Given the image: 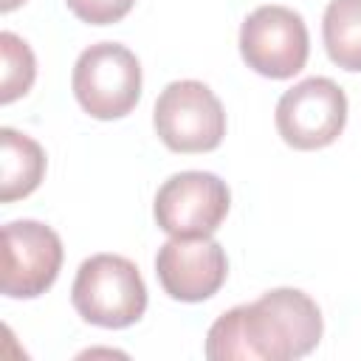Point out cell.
Masks as SVG:
<instances>
[{
    "label": "cell",
    "mask_w": 361,
    "mask_h": 361,
    "mask_svg": "<svg viewBox=\"0 0 361 361\" xmlns=\"http://www.w3.org/2000/svg\"><path fill=\"white\" fill-rule=\"evenodd\" d=\"M322 310L299 288H274L226 310L206 333L209 361H290L322 338Z\"/></svg>",
    "instance_id": "cell-1"
},
{
    "label": "cell",
    "mask_w": 361,
    "mask_h": 361,
    "mask_svg": "<svg viewBox=\"0 0 361 361\" xmlns=\"http://www.w3.org/2000/svg\"><path fill=\"white\" fill-rule=\"evenodd\" d=\"M71 302L76 313L99 327H130L147 310V285L127 257L93 254L73 279Z\"/></svg>",
    "instance_id": "cell-2"
},
{
    "label": "cell",
    "mask_w": 361,
    "mask_h": 361,
    "mask_svg": "<svg viewBox=\"0 0 361 361\" xmlns=\"http://www.w3.org/2000/svg\"><path fill=\"white\" fill-rule=\"evenodd\" d=\"M73 96L93 118H121L141 99V65L118 42L85 48L73 65Z\"/></svg>",
    "instance_id": "cell-3"
},
{
    "label": "cell",
    "mask_w": 361,
    "mask_h": 361,
    "mask_svg": "<svg viewBox=\"0 0 361 361\" xmlns=\"http://www.w3.org/2000/svg\"><path fill=\"white\" fill-rule=\"evenodd\" d=\"M152 124L172 152H209L226 135L223 104L197 79L169 82L155 102Z\"/></svg>",
    "instance_id": "cell-4"
},
{
    "label": "cell",
    "mask_w": 361,
    "mask_h": 361,
    "mask_svg": "<svg viewBox=\"0 0 361 361\" xmlns=\"http://www.w3.org/2000/svg\"><path fill=\"white\" fill-rule=\"evenodd\" d=\"M240 54L251 71L268 79H290L310 54L307 25L288 6H259L240 28Z\"/></svg>",
    "instance_id": "cell-5"
},
{
    "label": "cell",
    "mask_w": 361,
    "mask_h": 361,
    "mask_svg": "<svg viewBox=\"0 0 361 361\" xmlns=\"http://www.w3.org/2000/svg\"><path fill=\"white\" fill-rule=\"evenodd\" d=\"M228 186L214 172H178L155 195V223L169 237H212L228 214Z\"/></svg>",
    "instance_id": "cell-6"
},
{
    "label": "cell",
    "mask_w": 361,
    "mask_h": 361,
    "mask_svg": "<svg viewBox=\"0 0 361 361\" xmlns=\"http://www.w3.org/2000/svg\"><path fill=\"white\" fill-rule=\"evenodd\" d=\"M344 124L347 96L327 76L302 79L276 104V130L293 149H322L341 135Z\"/></svg>",
    "instance_id": "cell-7"
},
{
    "label": "cell",
    "mask_w": 361,
    "mask_h": 361,
    "mask_svg": "<svg viewBox=\"0 0 361 361\" xmlns=\"http://www.w3.org/2000/svg\"><path fill=\"white\" fill-rule=\"evenodd\" d=\"M62 268L59 234L37 220H11L3 226L0 290L8 299H34L45 293Z\"/></svg>",
    "instance_id": "cell-8"
},
{
    "label": "cell",
    "mask_w": 361,
    "mask_h": 361,
    "mask_svg": "<svg viewBox=\"0 0 361 361\" xmlns=\"http://www.w3.org/2000/svg\"><path fill=\"white\" fill-rule=\"evenodd\" d=\"M155 274L172 299L203 302L226 282L228 259L212 237H172L158 248Z\"/></svg>",
    "instance_id": "cell-9"
},
{
    "label": "cell",
    "mask_w": 361,
    "mask_h": 361,
    "mask_svg": "<svg viewBox=\"0 0 361 361\" xmlns=\"http://www.w3.org/2000/svg\"><path fill=\"white\" fill-rule=\"evenodd\" d=\"M0 200L3 203H11L17 197H25L31 195L42 175H45V152L42 147L11 130V127H3L0 130Z\"/></svg>",
    "instance_id": "cell-10"
},
{
    "label": "cell",
    "mask_w": 361,
    "mask_h": 361,
    "mask_svg": "<svg viewBox=\"0 0 361 361\" xmlns=\"http://www.w3.org/2000/svg\"><path fill=\"white\" fill-rule=\"evenodd\" d=\"M327 56L344 71H361V0H330L322 20Z\"/></svg>",
    "instance_id": "cell-11"
},
{
    "label": "cell",
    "mask_w": 361,
    "mask_h": 361,
    "mask_svg": "<svg viewBox=\"0 0 361 361\" xmlns=\"http://www.w3.org/2000/svg\"><path fill=\"white\" fill-rule=\"evenodd\" d=\"M0 102L8 104L25 96L37 76V59L25 39L11 31L0 34Z\"/></svg>",
    "instance_id": "cell-12"
},
{
    "label": "cell",
    "mask_w": 361,
    "mask_h": 361,
    "mask_svg": "<svg viewBox=\"0 0 361 361\" xmlns=\"http://www.w3.org/2000/svg\"><path fill=\"white\" fill-rule=\"evenodd\" d=\"M65 6L90 25H110L127 17V11L135 6V0H65Z\"/></svg>",
    "instance_id": "cell-13"
},
{
    "label": "cell",
    "mask_w": 361,
    "mask_h": 361,
    "mask_svg": "<svg viewBox=\"0 0 361 361\" xmlns=\"http://www.w3.org/2000/svg\"><path fill=\"white\" fill-rule=\"evenodd\" d=\"M20 3H25V0H0V11H11V8H17Z\"/></svg>",
    "instance_id": "cell-14"
}]
</instances>
